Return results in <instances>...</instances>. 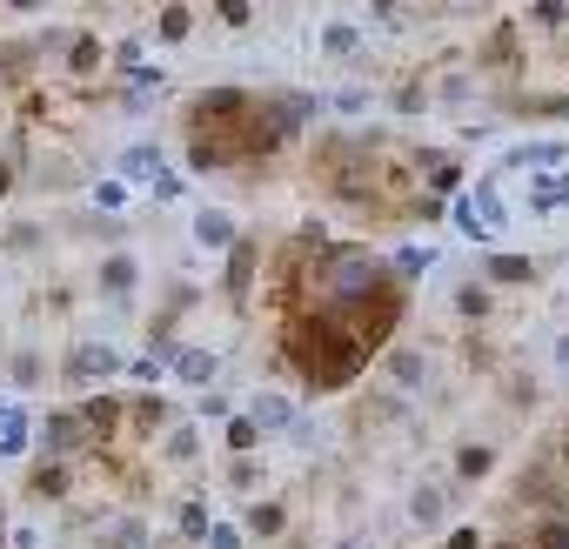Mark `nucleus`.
<instances>
[{"mask_svg":"<svg viewBox=\"0 0 569 549\" xmlns=\"http://www.w3.org/2000/svg\"><path fill=\"white\" fill-rule=\"evenodd\" d=\"M375 275H382V262H375L369 248H335L329 268H322V282H329V295H369Z\"/></svg>","mask_w":569,"mask_h":549,"instance_id":"1","label":"nucleus"},{"mask_svg":"<svg viewBox=\"0 0 569 549\" xmlns=\"http://www.w3.org/2000/svg\"><path fill=\"white\" fill-rule=\"evenodd\" d=\"M114 369H121V355H114L108 342H81V349L67 355V382H94V375L108 382Z\"/></svg>","mask_w":569,"mask_h":549,"instance_id":"2","label":"nucleus"},{"mask_svg":"<svg viewBox=\"0 0 569 549\" xmlns=\"http://www.w3.org/2000/svg\"><path fill=\"white\" fill-rule=\"evenodd\" d=\"M114 175H121V188L128 181H161V148H148V141H134V148H121V161H114Z\"/></svg>","mask_w":569,"mask_h":549,"instance_id":"3","label":"nucleus"},{"mask_svg":"<svg viewBox=\"0 0 569 549\" xmlns=\"http://www.w3.org/2000/svg\"><path fill=\"white\" fill-rule=\"evenodd\" d=\"M81 442H88V422H81V409H54V416H47V449H54V456H74Z\"/></svg>","mask_w":569,"mask_h":549,"instance_id":"4","label":"nucleus"},{"mask_svg":"<svg viewBox=\"0 0 569 549\" xmlns=\"http://www.w3.org/2000/svg\"><path fill=\"white\" fill-rule=\"evenodd\" d=\"M175 375L188 382V389H201V396H208V382L221 375V355H215V349H175Z\"/></svg>","mask_w":569,"mask_h":549,"instance_id":"5","label":"nucleus"},{"mask_svg":"<svg viewBox=\"0 0 569 549\" xmlns=\"http://www.w3.org/2000/svg\"><path fill=\"white\" fill-rule=\"evenodd\" d=\"M509 168H569V141H523L509 148Z\"/></svg>","mask_w":569,"mask_h":549,"instance_id":"6","label":"nucleus"},{"mask_svg":"<svg viewBox=\"0 0 569 549\" xmlns=\"http://www.w3.org/2000/svg\"><path fill=\"white\" fill-rule=\"evenodd\" d=\"M462 201H469V215H476V228H482V235H489V242H496V228H503V195H496V181H482V188H476V195H462Z\"/></svg>","mask_w":569,"mask_h":549,"instance_id":"7","label":"nucleus"},{"mask_svg":"<svg viewBox=\"0 0 569 549\" xmlns=\"http://www.w3.org/2000/svg\"><path fill=\"white\" fill-rule=\"evenodd\" d=\"M208 114H255V101L241 88H201L195 94V121H208Z\"/></svg>","mask_w":569,"mask_h":549,"instance_id":"8","label":"nucleus"},{"mask_svg":"<svg viewBox=\"0 0 569 549\" xmlns=\"http://www.w3.org/2000/svg\"><path fill=\"white\" fill-rule=\"evenodd\" d=\"M195 242H201V248H235V215L201 208V215H195Z\"/></svg>","mask_w":569,"mask_h":549,"instance_id":"9","label":"nucleus"},{"mask_svg":"<svg viewBox=\"0 0 569 549\" xmlns=\"http://www.w3.org/2000/svg\"><path fill=\"white\" fill-rule=\"evenodd\" d=\"M482 275H489V282L523 288V282H536V262H529V255H489V262H482Z\"/></svg>","mask_w":569,"mask_h":549,"instance_id":"10","label":"nucleus"},{"mask_svg":"<svg viewBox=\"0 0 569 549\" xmlns=\"http://www.w3.org/2000/svg\"><path fill=\"white\" fill-rule=\"evenodd\" d=\"M134 282H141V262H134V255H108V262H101V288H108V295H128Z\"/></svg>","mask_w":569,"mask_h":549,"instance_id":"11","label":"nucleus"},{"mask_svg":"<svg viewBox=\"0 0 569 549\" xmlns=\"http://www.w3.org/2000/svg\"><path fill=\"white\" fill-rule=\"evenodd\" d=\"M248 422H255V429H288L295 409H288V396H255L248 402Z\"/></svg>","mask_w":569,"mask_h":549,"instance_id":"12","label":"nucleus"},{"mask_svg":"<svg viewBox=\"0 0 569 549\" xmlns=\"http://www.w3.org/2000/svg\"><path fill=\"white\" fill-rule=\"evenodd\" d=\"M27 436H34L27 409H7V416H0V456H27Z\"/></svg>","mask_w":569,"mask_h":549,"instance_id":"13","label":"nucleus"},{"mask_svg":"<svg viewBox=\"0 0 569 549\" xmlns=\"http://www.w3.org/2000/svg\"><path fill=\"white\" fill-rule=\"evenodd\" d=\"M442 503H449V496L429 483V489H416V496H409V516H416L422 529H436V523H442Z\"/></svg>","mask_w":569,"mask_h":549,"instance_id":"14","label":"nucleus"},{"mask_svg":"<svg viewBox=\"0 0 569 549\" xmlns=\"http://www.w3.org/2000/svg\"><path fill=\"white\" fill-rule=\"evenodd\" d=\"M94 61H101V41H94V34H74V41H67V67H74V74H94Z\"/></svg>","mask_w":569,"mask_h":549,"instance_id":"15","label":"nucleus"},{"mask_svg":"<svg viewBox=\"0 0 569 549\" xmlns=\"http://www.w3.org/2000/svg\"><path fill=\"white\" fill-rule=\"evenodd\" d=\"M389 375H395V382H422V375H429V362H422L416 349H395V355H389Z\"/></svg>","mask_w":569,"mask_h":549,"instance_id":"16","label":"nucleus"},{"mask_svg":"<svg viewBox=\"0 0 569 549\" xmlns=\"http://www.w3.org/2000/svg\"><path fill=\"white\" fill-rule=\"evenodd\" d=\"M228 255H235V262H228V288L241 295V288H248V275H255V248H248V242H235Z\"/></svg>","mask_w":569,"mask_h":549,"instance_id":"17","label":"nucleus"},{"mask_svg":"<svg viewBox=\"0 0 569 549\" xmlns=\"http://www.w3.org/2000/svg\"><path fill=\"white\" fill-rule=\"evenodd\" d=\"M228 449H235V456H248V449H262V429H255L248 416H235V422H228Z\"/></svg>","mask_w":569,"mask_h":549,"instance_id":"18","label":"nucleus"},{"mask_svg":"<svg viewBox=\"0 0 569 549\" xmlns=\"http://www.w3.org/2000/svg\"><path fill=\"white\" fill-rule=\"evenodd\" d=\"M489 462H496V449H489V442H469V449L456 456V469L462 476H489Z\"/></svg>","mask_w":569,"mask_h":549,"instance_id":"19","label":"nucleus"},{"mask_svg":"<svg viewBox=\"0 0 569 549\" xmlns=\"http://www.w3.org/2000/svg\"><path fill=\"white\" fill-rule=\"evenodd\" d=\"M422 268H436V248H402L395 255V275H422Z\"/></svg>","mask_w":569,"mask_h":549,"instance_id":"20","label":"nucleus"},{"mask_svg":"<svg viewBox=\"0 0 569 549\" xmlns=\"http://www.w3.org/2000/svg\"><path fill=\"white\" fill-rule=\"evenodd\" d=\"M208 523H215L208 503H181V536H208Z\"/></svg>","mask_w":569,"mask_h":549,"instance_id":"21","label":"nucleus"},{"mask_svg":"<svg viewBox=\"0 0 569 549\" xmlns=\"http://www.w3.org/2000/svg\"><path fill=\"white\" fill-rule=\"evenodd\" d=\"M529 21H536V27H563L569 7H563V0H536V7H529Z\"/></svg>","mask_w":569,"mask_h":549,"instance_id":"22","label":"nucleus"},{"mask_svg":"<svg viewBox=\"0 0 569 549\" xmlns=\"http://www.w3.org/2000/svg\"><path fill=\"white\" fill-rule=\"evenodd\" d=\"M14 382H21V389H34V382H41V355H34V349L14 355Z\"/></svg>","mask_w":569,"mask_h":549,"instance_id":"23","label":"nucleus"},{"mask_svg":"<svg viewBox=\"0 0 569 549\" xmlns=\"http://www.w3.org/2000/svg\"><path fill=\"white\" fill-rule=\"evenodd\" d=\"M34 496H67V469H34Z\"/></svg>","mask_w":569,"mask_h":549,"instance_id":"24","label":"nucleus"},{"mask_svg":"<svg viewBox=\"0 0 569 549\" xmlns=\"http://www.w3.org/2000/svg\"><path fill=\"white\" fill-rule=\"evenodd\" d=\"M208 549H241V529L235 523H208Z\"/></svg>","mask_w":569,"mask_h":549,"instance_id":"25","label":"nucleus"},{"mask_svg":"<svg viewBox=\"0 0 569 549\" xmlns=\"http://www.w3.org/2000/svg\"><path fill=\"white\" fill-rule=\"evenodd\" d=\"M188 27H195V21H188V7H168V14H161V34H168V41H181Z\"/></svg>","mask_w":569,"mask_h":549,"instance_id":"26","label":"nucleus"},{"mask_svg":"<svg viewBox=\"0 0 569 549\" xmlns=\"http://www.w3.org/2000/svg\"><path fill=\"white\" fill-rule=\"evenodd\" d=\"M215 14H221V21H228V27H248V14H255V7H248V0H221Z\"/></svg>","mask_w":569,"mask_h":549,"instance_id":"27","label":"nucleus"},{"mask_svg":"<svg viewBox=\"0 0 569 549\" xmlns=\"http://www.w3.org/2000/svg\"><path fill=\"white\" fill-rule=\"evenodd\" d=\"M322 41H329V54H349V47H355V27H342V21H335L329 34H322Z\"/></svg>","mask_w":569,"mask_h":549,"instance_id":"28","label":"nucleus"},{"mask_svg":"<svg viewBox=\"0 0 569 549\" xmlns=\"http://www.w3.org/2000/svg\"><path fill=\"white\" fill-rule=\"evenodd\" d=\"M94 201H101V208H121V201H128V188H121V181H101V188H94Z\"/></svg>","mask_w":569,"mask_h":549,"instance_id":"29","label":"nucleus"},{"mask_svg":"<svg viewBox=\"0 0 569 549\" xmlns=\"http://www.w3.org/2000/svg\"><path fill=\"white\" fill-rule=\"evenodd\" d=\"M248 523H255V529H282V509L262 503V509H248Z\"/></svg>","mask_w":569,"mask_h":549,"instance_id":"30","label":"nucleus"},{"mask_svg":"<svg viewBox=\"0 0 569 549\" xmlns=\"http://www.w3.org/2000/svg\"><path fill=\"white\" fill-rule=\"evenodd\" d=\"M543 549H569V523H543Z\"/></svg>","mask_w":569,"mask_h":549,"instance_id":"31","label":"nucleus"},{"mask_svg":"<svg viewBox=\"0 0 569 549\" xmlns=\"http://www.w3.org/2000/svg\"><path fill=\"white\" fill-rule=\"evenodd\" d=\"M456 302H462V315H482V308H489V295H482V288H462Z\"/></svg>","mask_w":569,"mask_h":549,"instance_id":"32","label":"nucleus"},{"mask_svg":"<svg viewBox=\"0 0 569 549\" xmlns=\"http://www.w3.org/2000/svg\"><path fill=\"white\" fill-rule=\"evenodd\" d=\"M168 456H175V462L195 456V436H188V429H175V436H168Z\"/></svg>","mask_w":569,"mask_h":549,"instance_id":"33","label":"nucleus"},{"mask_svg":"<svg viewBox=\"0 0 569 549\" xmlns=\"http://www.w3.org/2000/svg\"><path fill=\"white\" fill-rule=\"evenodd\" d=\"M449 549H482V529H456V536H449Z\"/></svg>","mask_w":569,"mask_h":549,"instance_id":"34","label":"nucleus"},{"mask_svg":"<svg viewBox=\"0 0 569 549\" xmlns=\"http://www.w3.org/2000/svg\"><path fill=\"white\" fill-rule=\"evenodd\" d=\"M7 188H14V168H7V161H0V195H7Z\"/></svg>","mask_w":569,"mask_h":549,"instance_id":"35","label":"nucleus"},{"mask_svg":"<svg viewBox=\"0 0 569 549\" xmlns=\"http://www.w3.org/2000/svg\"><path fill=\"white\" fill-rule=\"evenodd\" d=\"M556 355H563V369H569V335H563V342H556Z\"/></svg>","mask_w":569,"mask_h":549,"instance_id":"36","label":"nucleus"},{"mask_svg":"<svg viewBox=\"0 0 569 549\" xmlns=\"http://www.w3.org/2000/svg\"><path fill=\"white\" fill-rule=\"evenodd\" d=\"M0 416H7V402H0Z\"/></svg>","mask_w":569,"mask_h":549,"instance_id":"37","label":"nucleus"},{"mask_svg":"<svg viewBox=\"0 0 569 549\" xmlns=\"http://www.w3.org/2000/svg\"><path fill=\"white\" fill-rule=\"evenodd\" d=\"M0 549H7V536H0Z\"/></svg>","mask_w":569,"mask_h":549,"instance_id":"38","label":"nucleus"},{"mask_svg":"<svg viewBox=\"0 0 569 549\" xmlns=\"http://www.w3.org/2000/svg\"><path fill=\"white\" fill-rule=\"evenodd\" d=\"M509 549H516V543H509Z\"/></svg>","mask_w":569,"mask_h":549,"instance_id":"39","label":"nucleus"}]
</instances>
